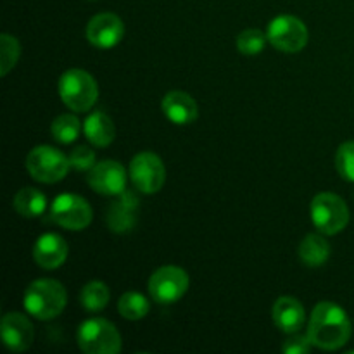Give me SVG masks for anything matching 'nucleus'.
Listing matches in <instances>:
<instances>
[{
    "label": "nucleus",
    "mask_w": 354,
    "mask_h": 354,
    "mask_svg": "<svg viewBox=\"0 0 354 354\" xmlns=\"http://www.w3.org/2000/svg\"><path fill=\"white\" fill-rule=\"evenodd\" d=\"M308 337L315 348L335 351L351 337V322L341 306L324 301L313 308L308 325Z\"/></svg>",
    "instance_id": "f257e3e1"
},
{
    "label": "nucleus",
    "mask_w": 354,
    "mask_h": 354,
    "mask_svg": "<svg viewBox=\"0 0 354 354\" xmlns=\"http://www.w3.org/2000/svg\"><path fill=\"white\" fill-rule=\"evenodd\" d=\"M66 289L61 282L52 279L35 280L24 290V310L37 320H52L59 317L66 306Z\"/></svg>",
    "instance_id": "f03ea898"
},
{
    "label": "nucleus",
    "mask_w": 354,
    "mask_h": 354,
    "mask_svg": "<svg viewBox=\"0 0 354 354\" xmlns=\"http://www.w3.org/2000/svg\"><path fill=\"white\" fill-rule=\"evenodd\" d=\"M59 95L75 113H86L99 97V86L92 75L83 69H69L59 78Z\"/></svg>",
    "instance_id": "7ed1b4c3"
},
{
    "label": "nucleus",
    "mask_w": 354,
    "mask_h": 354,
    "mask_svg": "<svg viewBox=\"0 0 354 354\" xmlns=\"http://www.w3.org/2000/svg\"><path fill=\"white\" fill-rule=\"evenodd\" d=\"M80 349L86 354H118L121 351V335L111 322L104 318L85 320L76 334Z\"/></svg>",
    "instance_id": "20e7f679"
},
{
    "label": "nucleus",
    "mask_w": 354,
    "mask_h": 354,
    "mask_svg": "<svg viewBox=\"0 0 354 354\" xmlns=\"http://www.w3.org/2000/svg\"><path fill=\"white\" fill-rule=\"evenodd\" d=\"M311 220L320 234L335 235L348 227L349 207L337 194L322 192L311 203Z\"/></svg>",
    "instance_id": "39448f33"
},
{
    "label": "nucleus",
    "mask_w": 354,
    "mask_h": 354,
    "mask_svg": "<svg viewBox=\"0 0 354 354\" xmlns=\"http://www.w3.org/2000/svg\"><path fill=\"white\" fill-rule=\"evenodd\" d=\"M69 158H66L59 149L50 145H38L31 149L26 158V169L37 182L55 183L61 182L69 169Z\"/></svg>",
    "instance_id": "423d86ee"
},
{
    "label": "nucleus",
    "mask_w": 354,
    "mask_h": 354,
    "mask_svg": "<svg viewBox=\"0 0 354 354\" xmlns=\"http://www.w3.org/2000/svg\"><path fill=\"white\" fill-rule=\"evenodd\" d=\"M266 37L270 44L279 50L296 54L308 45V28L299 17L282 14L268 24Z\"/></svg>",
    "instance_id": "0eeeda50"
},
{
    "label": "nucleus",
    "mask_w": 354,
    "mask_h": 354,
    "mask_svg": "<svg viewBox=\"0 0 354 354\" xmlns=\"http://www.w3.org/2000/svg\"><path fill=\"white\" fill-rule=\"evenodd\" d=\"M189 289V275L178 266H161L149 279V294L159 304H171L182 299Z\"/></svg>",
    "instance_id": "6e6552de"
},
{
    "label": "nucleus",
    "mask_w": 354,
    "mask_h": 354,
    "mask_svg": "<svg viewBox=\"0 0 354 354\" xmlns=\"http://www.w3.org/2000/svg\"><path fill=\"white\" fill-rule=\"evenodd\" d=\"M52 220L66 230H83L92 223V207L76 194H61L50 207Z\"/></svg>",
    "instance_id": "1a4fd4ad"
},
{
    "label": "nucleus",
    "mask_w": 354,
    "mask_h": 354,
    "mask_svg": "<svg viewBox=\"0 0 354 354\" xmlns=\"http://www.w3.org/2000/svg\"><path fill=\"white\" fill-rule=\"evenodd\" d=\"M130 178L142 194H156L166 182V168L154 152H140L130 162Z\"/></svg>",
    "instance_id": "9d476101"
},
{
    "label": "nucleus",
    "mask_w": 354,
    "mask_h": 354,
    "mask_svg": "<svg viewBox=\"0 0 354 354\" xmlns=\"http://www.w3.org/2000/svg\"><path fill=\"white\" fill-rule=\"evenodd\" d=\"M124 24L120 16L102 12L93 16L86 26V38L97 48H113L123 40Z\"/></svg>",
    "instance_id": "9b49d317"
},
{
    "label": "nucleus",
    "mask_w": 354,
    "mask_h": 354,
    "mask_svg": "<svg viewBox=\"0 0 354 354\" xmlns=\"http://www.w3.org/2000/svg\"><path fill=\"white\" fill-rule=\"evenodd\" d=\"M88 185L102 196H123L127 171L118 161H100L88 171Z\"/></svg>",
    "instance_id": "f8f14e48"
},
{
    "label": "nucleus",
    "mask_w": 354,
    "mask_h": 354,
    "mask_svg": "<svg viewBox=\"0 0 354 354\" xmlns=\"http://www.w3.org/2000/svg\"><path fill=\"white\" fill-rule=\"evenodd\" d=\"M35 337L31 322L21 313H7L2 318V339L3 344L14 353L26 351Z\"/></svg>",
    "instance_id": "ddd939ff"
},
{
    "label": "nucleus",
    "mask_w": 354,
    "mask_h": 354,
    "mask_svg": "<svg viewBox=\"0 0 354 354\" xmlns=\"http://www.w3.org/2000/svg\"><path fill=\"white\" fill-rule=\"evenodd\" d=\"M68 244L57 234H44L37 239L33 248V258L38 266L45 270H55L64 265L68 258Z\"/></svg>",
    "instance_id": "4468645a"
},
{
    "label": "nucleus",
    "mask_w": 354,
    "mask_h": 354,
    "mask_svg": "<svg viewBox=\"0 0 354 354\" xmlns=\"http://www.w3.org/2000/svg\"><path fill=\"white\" fill-rule=\"evenodd\" d=\"M273 324L286 334H296L303 328L304 322H306V315H304V306L296 299V297L283 296L277 299L272 310Z\"/></svg>",
    "instance_id": "2eb2a0df"
},
{
    "label": "nucleus",
    "mask_w": 354,
    "mask_h": 354,
    "mask_svg": "<svg viewBox=\"0 0 354 354\" xmlns=\"http://www.w3.org/2000/svg\"><path fill=\"white\" fill-rule=\"evenodd\" d=\"M162 113L171 123L175 124H189L197 120V102L194 97H190L182 90H173L162 97Z\"/></svg>",
    "instance_id": "dca6fc26"
},
{
    "label": "nucleus",
    "mask_w": 354,
    "mask_h": 354,
    "mask_svg": "<svg viewBox=\"0 0 354 354\" xmlns=\"http://www.w3.org/2000/svg\"><path fill=\"white\" fill-rule=\"evenodd\" d=\"M83 133H85L86 140L95 147H107L114 140L116 130H114V123L106 113L95 111L83 123Z\"/></svg>",
    "instance_id": "f3484780"
},
{
    "label": "nucleus",
    "mask_w": 354,
    "mask_h": 354,
    "mask_svg": "<svg viewBox=\"0 0 354 354\" xmlns=\"http://www.w3.org/2000/svg\"><path fill=\"white\" fill-rule=\"evenodd\" d=\"M14 209L23 218H37L47 207V197L33 187H23L14 196Z\"/></svg>",
    "instance_id": "a211bd4d"
},
{
    "label": "nucleus",
    "mask_w": 354,
    "mask_h": 354,
    "mask_svg": "<svg viewBox=\"0 0 354 354\" xmlns=\"http://www.w3.org/2000/svg\"><path fill=\"white\" fill-rule=\"evenodd\" d=\"M330 256V245L320 234H310L299 245V258L306 266H322Z\"/></svg>",
    "instance_id": "6ab92c4d"
},
{
    "label": "nucleus",
    "mask_w": 354,
    "mask_h": 354,
    "mask_svg": "<svg viewBox=\"0 0 354 354\" xmlns=\"http://www.w3.org/2000/svg\"><path fill=\"white\" fill-rule=\"evenodd\" d=\"M109 297V287L104 282H100V280H92L80 292V303H82V306L86 311L95 313V311H102L107 306Z\"/></svg>",
    "instance_id": "aec40b11"
},
{
    "label": "nucleus",
    "mask_w": 354,
    "mask_h": 354,
    "mask_svg": "<svg viewBox=\"0 0 354 354\" xmlns=\"http://www.w3.org/2000/svg\"><path fill=\"white\" fill-rule=\"evenodd\" d=\"M137 201L123 192V199L118 201L109 209V227L114 232H128L133 227V206Z\"/></svg>",
    "instance_id": "412c9836"
},
{
    "label": "nucleus",
    "mask_w": 354,
    "mask_h": 354,
    "mask_svg": "<svg viewBox=\"0 0 354 354\" xmlns=\"http://www.w3.org/2000/svg\"><path fill=\"white\" fill-rule=\"evenodd\" d=\"M149 304L147 297L142 296L138 292H127L120 297V303H118V310H120V315L127 320H142L145 315L149 313Z\"/></svg>",
    "instance_id": "4be33fe9"
},
{
    "label": "nucleus",
    "mask_w": 354,
    "mask_h": 354,
    "mask_svg": "<svg viewBox=\"0 0 354 354\" xmlns=\"http://www.w3.org/2000/svg\"><path fill=\"white\" fill-rule=\"evenodd\" d=\"M80 130H82V123L73 114H61L52 121L50 133L59 144H71L78 138Z\"/></svg>",
    "instance_id": "5701e85b"
},
{
    "label": "nucleus",
    "mask_w": 354,
    "mask_h": 354,
    "mask_svg": "<svg viewBox=\"0 0 354 354\" xmlns=\"http://www.w3.org/2000/svg\"><path fill=\"white\" fill-rule=\"evenodd\" d=\"M21 55V45L10 35L3 33L0 37V75L6 76L16 66Z\"/></svg>",
    "instance_id": "b1692460"
},
{
    "label": "nucleus",
    "mask_w": 354,
    "mask_h": 354,
    "mask_svg": "<svg viewBox=\"0 0 354 354\" xmlns=\"http://www.w3.org/2000/svg\"><path fill=\"white\" fill-rule=\"evenodd\" d=\"M266 35L259 30H245L237 37V48L244 55H256L265 48Z\"/></svg>",
    "instance_id": "393cba45"
},
{
    "label": "nucleus",
    "mask_w": 354,
    "mask_h": 354,
    "mask_svg": "<svg viewBox=\"0 0 354 354\" xmlns=\"http://www.w3.org/2000/svg\"><path fill=\"white\" fill-rule=\"evenodd\" d=\"M335 166L339 175L354 183V140L344 142L335 154Z\"/></svg>",
    "instance_id": "a878e982"
},
{
    "label": "nucleus",
    "mask_w": 354,
    "mask_h": 354,
    "mask_svg": "<svg viewBox=\"0 0 354 354\" xmlns=\"http://www.w3.org/2000/svg\"><path fill=\"white\" fill-rule=\"evenodd\" d=\"M69 165L76 169V171H90L95 162V152L85 145H78L69 154Z\"/></svg>",
    "instance_id": "bb28decb"
},
{
    "label": "nucleus",
    "mask_w": 354,
    "mask_h": 354,
    "mask_svg": "<svg viewBox=\"0 0 354 354\" xmlns=\"http://www.w3.org/2000/svg\"><path fill=\"white\" fill-rule=\"evenodd\" d=\"M313 348L308 335H292L283 342L282 349L286 354H308Z\"/></svg>",
    "instance_id": "cd10ccee"
}]
</instances>
